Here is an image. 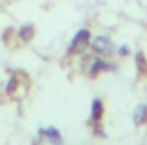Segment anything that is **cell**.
<instances>
[{"mask_svg":"<svg viewBox=\"0 0 147 145\" xmlns=\"http://www.w3.org/2000/svg\"><path fill=\"white\" fill-rule=\"evenodd\" d=\"M87 43H89V30H79L78 34L74 36L72 43H70V51L74 53H81L83 49H87Z\"/></svg>","mask_w":147,"mask_h":145,"instance_id":"obj_1","label":"cell"},{"mask_svg":"<svg viewBox=\"0 0 147 145\" xmlns=\"http://www.w3.org/2000/svg\"><path fill=\"white\" fill-rule=\"evenodd\" d=\"M92 49H94L96 53H100V55H111L113 53V43L109 38H106V36H100V38L92 40Z\"/></svg>","mask_w":147,"mask_h":145,"instance_id":"obj_2","label":"cell"},{"mask_svg":"<svg viewBox=\"0 0 147 145\" xmlns=\"http://www.w3.org/2000/svg\"><path fill=\"white\" fill-rule=\"evenodd\" d=\"M40 134H43V136H47L49 140H51L53 145H61V134L57 132L55 128H43V130H40Z\"/></svg>","mask_w":147,"mask_h":145,"instance_id":"obj_3","label":"cell"},{"mask_svg":"<svg viewBox=\"0 0 147 145\" xmlns=\"http://www.w3.org/2000/svg\"><path fill=\"white\" fill-rule=\"evenodd\" d=\"M145 117H147V106H138L136 107V111H134V123L136 124H142L143 121H145Z\"/></svg>","mask_w":147,"mask_h":145,"instance_id":"obj_4","label":"cell"},{"mask_svg":"<svg viewBox=\"0 0 147 145\" xmlns=\"http://www.w3.org/2000/svg\"><path fill=\"white\" fill-rule=\"evenodd\" d=\"M100 115H102V102L100 100H94L92 102V121H98L100 119Z\"/></svg>","mask_w":147,"mask_h":145,"instance_id":"obj_5","label":"cell"},{"mask_svg":"<svg viewBox=\"0 0 147 145\" xmlns=\"http://www.w3.org/2000/svg\"><path fill=\"white\" fill-rule=\"evenodd\" d=\"M109 68V66H106V62H100V60H96L94 66H92V72H98V70H106Z\"/></svg>","mask_w":147,"mask_h":145,"instance_id":"obj_6","label":"cell"}]
</instances>
